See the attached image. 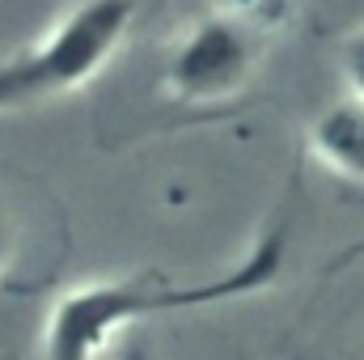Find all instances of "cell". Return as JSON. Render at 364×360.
I'll list each match as a JSON object with an SVG mask.
<instances>
[{
  "label": "cell",
  "mask_w": 364,
  "mask_h": 360,
  "mask_svg": "<svg viewBox=\"0 0 364 360\" xmlns=\"http://www.w3.org/2000/svg\"><path fill=\"white\" fill-rule=\"evenodd\" d=\"M284 250H288V225H275L255 242V250L237 268L216 275L174 280L161 271H140V275L85 280L51 301L43 327V360H97L106 344L127 327L255 297L275 284L284 268Z\"/></svg>",
  "instance_id": "6da1fadb"
},
{
  "label": "cell",
  "mask_w": 364,
  "mask_h": 360,
  "mask_svg": "<svg viewBox=\"0 0 364 360\" xmlns=\"http://www.w3.org/2000/svg\"><path fill=\"white\" fill-rule=\"evenodd\" d=\"M136 26V0H77L34 43L0 60V115L77 93L119 55Z\"/></svg>",
  "instance_id": "7a4b0ae2"
},
{
  "label": "cell",
  "mask_w": 364,
  "mask_h": 360,
  "mask_svg": "<svg viewBox=\"0 0 364 360\" xmlns=\"http://www.w3.org/2000/svg\"><path fill=\"white\" fill-rule=\"evenodd\" d=\"M267 55V34L250 13L212 9L174 34L161 60V90L178 106H220L246 90Z\"/></svg>",
  "instance_id": "3957f363"
},
{
  "label": "cell",
  "mask_w": 364,
  "mask_h": 360,
  "mask_svg": "<svg viewBox=\"0 0 364 360\" xmlns=\"http://www.w3.org/2000/svg\"><path fill=\"white\" fill-rule=\"evenodd\" d=\"M309 149L326 170L364 186V102L343 97L318 110L309 123Z\"/></svg>",
  "instance_id": "277c9868"
},
{
  "label": "cell",
  "mask_w": 364,
  "mask_h": 360,
  "mask_svg": "<svg viewBox=\"0 0 364 360\" xmlns=\"http://www.w3.org/2000/svg\"><path fill=\"white\" fill-rule=\"evenodd\" d=\"M339 73H343L348 97L364 102V26L343 38V47H339Z\"/></svg>",
  "instance_id": "5b68a950"
},
{
  "label": "cell",
  "mask_w": 364,
  "mask_h": 360,
  "mask_svg": "<svg viewBox=\"0 0 364 360\" xmlns=\"http://www.w3.org/2000/svg\"><path fill=\"white\" fill-rule=\"evenodd\" d=\"M13 255H17V233H13V221L0 212V275H9Z\"/></svg>",
  "instance_id": "8992f818"
},
{
  "label": "cell",
  "mask_w": 364,
  "mask_h": 360,
  "mask_svg": "<svg viewBox=\"0 0 364 360\" xmlns=\"http://www.w3.org/2000/svg\"><path fill=\"white\" fill-rule=\"evenodd\" d=\"M119 360H149V352H144V348H127Z\"/></svg>",
  "instance_id": "52a82bcc"
}]
</instances>
